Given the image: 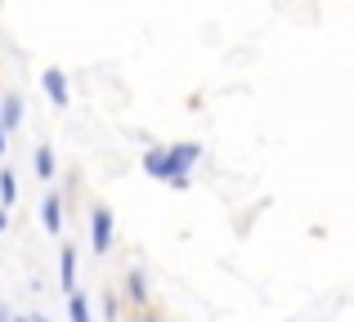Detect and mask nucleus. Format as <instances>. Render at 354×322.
Returning a JSON list of instances; mask_svg holds the SVG:
<instances>
[{"mask_svg":"<svg viewBox=\"0 0 354 322\" xmlns=\"http://www.w3.org/2000/svg\"><path fill=\"white\" fill-rule=\"evenodd\" d=\"M90 242H95V251H99V255L113 246V210H104V206L90 210Z\"/></svg>","mask_w":354,"mask_h":322,"instance_id":"nucleus-2","label":"nucleus"},{"mask_svg":"<svg viewBox=\"0 0 354 322\" xmlns=\"http://www.w3.org/2000/svg\"><path fill=\"white\" fill-rule=\"evenodd\" d=\"M5 134H9V130H5V125H0V152H5Z\"/></svg>","mask_w":354,"mask_h":322,"instance_id":"nucleus-11","label":"nucleus"},{"mask_svg":"<svg viewBox=\"0 0 354 322\" xmlns=\"http://www.w3.org/2000/svg\"><path fill=\"white\" fill-rule=\"evenodd\" d=\"M59 282H63V291H77V246H63L59 251Z\"/></svg>","mask_w":354,"mask_h":322,"instance_id":"nucleus-5","label":"nucleus"},{"mask_svg":"<svg viewBox=\"0 0 354 322\" xmlns=\"http://www.w3.org/2000/svg\"><path fill=\"white\" fill-rule=\"evenodd\" d=\"M148 322H153V318H148Z\"/></svg>","mask_w":354,"mask_h":322,"instance_id":"nucleus-15","label":"nucleus"},{"mask_svg":"<svg viewBox=\"0 0 354 322\" xmlns=\"http://www.w3.org/2000/svg\"><path fill=\"white\" fill-rule=\"evenodd\" d=\"M18 121H23V99H18V94H5V103H0V125H5V130H14Z\"/></svg>","mask_w":354,"mask_h":322,"instance_id":"nucleus-6","label":"nucleus"},{"mask_svg":"<svg viewBox=\"0 0 354 322\" xmlns=\"http://www.w3.org/2000/svg\"><path fill=\"white\" fill-rule=\"evenodd\" d=\"M32 165H36L41 179H54V148H50V143H41V148L32 152Z\"/></svg>","mask_w":354,"mask_h":322,"instance_id":"nucleus-7","label":"nucleus"},{"mask_svg":"<svg viewBox=\"0 0 354 322\" xmlns=\"http://www.w3.org/2000/svg\"><path fill=\"white\" fill-rule=\"evenodd\" d=\"M202 157V143H171V148H157L144 157V170L153 174V179L171 183V188H184L189 183V170L193 161Z\"/></svg>","mask_w":354,"mask_h":322,"instance_id":"nucleus-1","label":"nucleus"},{"mask_svg":"<svg viewBox=\"0 0 354 322\" xmlns=\"http://www.w3.org/2000/svg\"><path fill=\"white\" fill-rule=\"evenodd\" d=\"M41 85H45V94H50V103H54V108H68V77H63L59 68L41 72Z\"/></svg>","mask_w":354,"mask_h":322,"instance_id":"nucleus-3","label":"nucleus"},{"mask_svg":"<svg viewBox=\"0 0 354 322\" xmlns=\"http://www.w3.org/2000/svg\"><path fill=\"white\" fill-rule=\"evenodd\" d=\"M5 224H9V215H5V210H0V233H5Z\"/></svg>","mask_w":354,"mask_h":322,"instance_id":"nucleus-12","label":"nucleus"},{"mask_svg":"<svg viewBox=\"0 0 354 322\" xmlns=\"http://www.w3.org/2000/svg\"><path fill=\"white\" fill-rule=\"evenodd\" d=\"M68 318L72 322H90V305H86L81 291H72V296H68Z\"/></svg>","mask_w":354,"mask_h":322,"instance_id":"nucleus-9","label":"nucleus"},{"mask_svg":"<svg viewBox=\"0 0 354 322\" xmlns=\"http://www.w3.org/2000/svg\"><path fill=\"white\" fill-rule=\"evenodd\" d=\"M0 322H5V309H0Z\"/></svg>","mask_w":354,"mask_h":322,"instance_id":"nucleus-14","label":"nucleus"},{"mask_svg":"<svg viewBox=\"0 0 354 322\" xmlns=\"http://www.w3.org/2000/svg\"><path fill=\"white\" fill-rule=\"evenodd\" d=\"M41 224H45V233H59V228H63V201H59V192H45Z\"/></svg>","mask_w":354,"mask_h":322,"instance_id":"nucleus-4","label":"nucleus"},{"mask_svg":"<svg viewBox=\"0 0 354 322\" xmlns=\"http://www.w3.org/2000/svg\"><path fill=\"white\" fill-rule=\"evenodd\" d=\"M14 197H18V174L9 165H0V201H5V210L14 206Z\"/></svg>","mask_w":354,"mask_h":322,"instance_id":"nucleus-8","label":"nucleus"},{"mask_svg":"<svg viewBox=\"0 0 354 322\" xmlns=\"http://www.w3.org/2000/svg\"><path fill=\"white\" fill-rule=\"evenodd\" d=\"M14 322H36V318H14Z\"/></svg>","mask_w":354,"mask_h":322,"instance_id":"nucleus-13","label":"nucleus"},{"mask_svg":"<svg viewBox=\"0 0 354 322\" xmlns=\"http://www.w3.org/2000/svg\"><path fill=\"white\" fill-rule=\"evenodd\" d=\"M126 291H130V300H144V296H148V287H144V273H139V269H130V278H126Z\"/></svg>","mask_w":354,"mask_h":322,"instance_id":"nucleus-10","label":"nucleus"}]
</instances>
